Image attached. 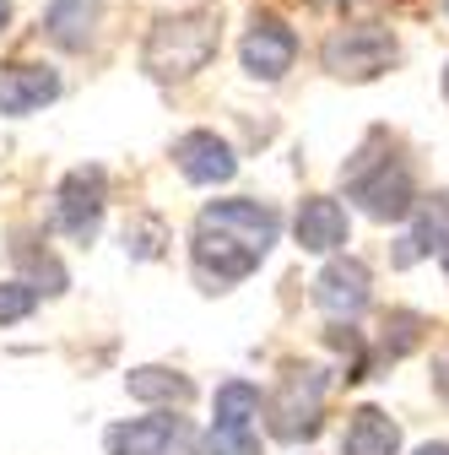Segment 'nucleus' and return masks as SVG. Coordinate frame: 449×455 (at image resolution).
<instances>
[{
	"instance_id": "nucleus-1",
	"label": "nucleus",
	"mask_w": 449,
	"mask_h": 455,
	"mask_svg": "<svg viewBox=\"0 0 449 455\" xmlns=\"http://www.w3.org/2000/svg\"><path fill=\"white\" fill-rule=\"evenodd\" d=\"M222 44V28L211 12H185V17H162L152 33H146V49H141V71L157 76V82H185L195 71L211 66V54Z\"/></svg>"
},
{
	"instance_id": "nucleus-2",
	"label": "nucleus",
	"mask_w": 449,
	"mask_h": 455,
	"mask_svg": "<svg viewBox=\"0 0 449 455\" xmlns=\"http://www.w3.org/2000/svg\"><path fill=\"white\" fill-rule=\"evenodd\" d=\"M374 147H379V136L352 157V168H347V190H352V201L368 212V217H379V222H401V217H412V206H417V185H412V168L401 163V157H374Z\"/></svg>"
},
{
	"instance_id": "nucleus-3",
	"label": "nucleus",
	"mask_w": 449,
	"mask_h": 455,
	"mask_svg": "<svg viewBox=\"0 0 449 455\" xmlns=\"http://www.w3.org/2000/svg\"><path fill=\"white\" fill-rule=\"evenodd\" d=\"M325 71L342 76V82H368L379 71L396 66V33L379 28V22H358V28H335L325 38Z\"/></svg>"
},
{
	"instance_id": "nucleus-4",
	"label": "nucleus",
	"mask_w": 449,
	"mask_h": 455,
	"mask_svg": "<svg viewBox=\"0 0 449 455\" xmlns=\"http://www.w3.org/2000/svg\"><path fill=\"white\" fill-rule=\"evenodd\" d=\"M319 412H325V369H288L271 395V434L309 439L319 434Z\"/></svg>"
},
{
	"instance_id": "nucleus-5",
	"label": "nucleus",
	"mask_w": 449,
	"mask_h": 455,
	"mask_svg": "<svg viewBox=\"0 0 449 455\" xmlns=\"http://www.w3.org/2000/svg\"><path fill=\"white\" fill-rule=\"evenodd\" d=\"M201 228H211V234H228L233 244L255 250L265 260V250L276 244V234H282V217H276V206L265 201H249V196H233V201H211L201 212Z\"/></svg>"
},
{
	"instance_id": "nucleus-6",
	"label": "nucleus",
	"mask_w": 449,
	"mask_h": 455,
	"mask_svg": "<svg viewBox=\"0 0 449 455\" xmlns=\"http://www.w3.org/2000/svg\"><path fill=\"white\" fill-rule=\"evenodd\" d=\"M108 450L114 455H201L195 428L174 412H157V418H136L108 428Z\"/></svg>"
},
{
	"instance_id": "nucleus-7",
	"label": "nucleus",
	"mask_w": 449,
	"mask_h": 455,
	"mask_svg": "<svg viewBox=\"0 0 449 455\" xmlns=\"http://www.w3.org/2000/svg\"><path fill=\"white\" fill-rule=\"evenodd\" d=\"M239 54H244V71L255 82H282L293 71V60H298V33L282 17H255Z\"/></svg>"
},
{
	"instance_id": "nucleus-8",
	"label": "nucleus",
	"mask_w": 449,
	"mask_h": 455,
	"mask_svg": "<svg viewBox=\"0 0 449 455\" xmlns=\"http://www.w3.org/2000/svg\"><path fill=\"white\" fill-rule=\"evenodd\" d=\"M103 201H108V180H103V168H71L66 185H60V228H66L76 244L98 239Z\"/></svg>"
},
{
	"instance_id": "nucleus-9",
	"label": "nucleus",
	"mask_w": 449,
	"mask_h": 455,
	"mask_svg": "<svg viewBox=\"0 0 449 455\" xmlns=\"http://www.w3.org/2000/svg\"><path fill=\"white\" fill-rule=\"evenodd\" d=\"M368 288H374L368 266L352 260V255H342V260H330V266L314 276V304H319L325 315H335V320H352V315H363Z\"/></svg>"
},
{
	"instance_id": "nucleus-10",
	"label": "nucleus",
	"mask_w": 449,
	"mask_h": 455,
	"mask_svg": "<svg viewBox=\"0 0 449 455\" xmlns=\"http://www.w3.org/2000/svg\"><path fill=\"white\" fill-rule=\"evenodd\" d=\"M174 163H179V174H185L190 185H228V180L239 174L233 147L222 141L217 131H190V136H179V141H174Z\"/></svg>"
},
{
	"instance_id": "nucleus-11",
	"label": "nucleus",
	"mask_w": 449,
	"mask_h": 455,
	"mask_svg": "<svg viewBox=\"0 0 449 455\" xmlns=\"http://www.w3.org/2000/svg\"><path fill=\"white\" fill-rule=\"evenodd\" d=\"M54 98H60L54 66H0V114H38Z\"/></svg>"
},
{
	"instance_id": "nucleus-12",
	"label": "nucleus",
	"mask_w": 449,
	"mask_h": 455,
	"mask_svg": "<svg viewBox=\"0 0 449 455\" xmlns=\"http://www.w3.org/2000/svg\"><path fill=\"white\" fill-rule=\"evenodd\" d=\"M293 228H298V244L309 255H330V250L347 244V212H342V201H330V196H309L298 206Z\"/></svg>"
},
{
	"instance_id": "nucleus-13",
	"label": "nucleus",
	"mask_w": 449,
	"mask_h": 455,
	"mask_svg": "<svg viewBox=\"0 0 449 455\" xmlns=\"http://www.w3.org/2000/svg\"><path fill=\"white\" fill-rule=\"evenodd\" d=\"M98 22H103V0H54L43 17V33H49V44L76 54L98 38Z\"/></svg>"
},
{
	"instance_id": "nucleus-14",
	"label": "nucleus",
	"mask_w": 449,
	"mask_h": 455,
	"mask_svg": "<svg viewBox=\"0 0 449 455\" xmlns=\"http://www.w3.org/2000/svg\"><path fill=\"white\" fill-rule=\"evenodd\" d=\"M401 450V428L396 418H384L379 407H358L347 418V434H342V455H396Z\"/></svg>"
},
{
	"instance_id": "nucleus-15",
	"label": "nucleus",
	"mask_w": 449,
	"mask_h": 455,
	"mask_svg": "<svg viewBox=\"0 0 449 455\" xmlns=\"http://www.w3.org/2000/svg\"><path fill=\"white\" fill-rule=\"evenodd\" d=\"M444 239H449V196H433V206H422L417 228H412V234L401 239V250H396V266H412V260H422V255L444 250Z\"/></svg>"
},
{
	"instance_id": "nucleus-16",
	"label": "nucleus",
	"mask_w": 449,
	"mask_h": 455,
	"mask_svg": "<svg viewBox=\"0 0 449 455\" xmlns=\"http://www.w3.org/2000/svg\"><path fill=\"white\" fill-rule=\"evenodd\" d=\"M125 390L136 395V402H152V407H185L195 395V385L185 374H174V369H130Z\"/></svg>"
},
{
	"instance_id": "nucleus-17",
	"label": "nucleus",
	"mask_w": 449,
	"mask_h": 455,
	"mask_svg": "<svg viewBox=\"0 0 449 455\" xmlns=\"http://www.w3.org/2000/svg\"><path fill=\"white\" fill-rule=\"evenodd\" d=\"M260 418V390L249 379H228L217 385V423H233V428H249Z\"/></svg>"
},
{
	"instance_id": "nucleus-18",
	"label": "nucleus",
	"mask_w": 449,
	"mask_h": 455,
	"mask_svg": "<svg viewBox=\"0 0 449 455\" xmlns=\"http://www.w3.org/2000/svg\"><path fill=\"white\" fill-rule=\"evenodd\" d=\"M206 450L211 455H260V434L255 428H233V423H211Z\"/></svg>"
},
{
	"instance_id": "nucleus-19",
	"label": "nucleus",
	"mask_w": 449,
	"mask_h": 455,
	"mask_svg": "<svg viewBox=\"0 0 449 455\" xmlns=\"http://www.w3.org/2000/svg\"><path fill=\"white\" fill-rule=\"evenodd\" d=\"M38 309V288L33 282H0V325H17Z\"/></svg>"
},
{
	"instance_id": "nucleus-20",
	"label": "nucleus",
	"mask_w": 449,
	"mask_h": 455,
	"mask_svg": "<svg viewBox=\"0 0 449 455\" xmlns=\"http://www.w3.org/2000/svg\"><path fill=\"white\" fill-rule=\"evenodd\" d=\"M390 325H396V341H384V347H390V358L412 353V347H417V331H422V315L401 309V315H390Z\"/></svg>"
},
{
	"instance_id": "nucleus-21",
	"label": "nucleus",
	"mask_w": 449,
	"mask_h": 455,
	"mask_svg": "<svg viewBox=\"0 0 449 455\" xmlns=\"http://www.w3.org/2000/svg\"><path fill=\"white\" fill-rule=\"evenodd\" d=\"M125 250L130 255H157L162 250V228L157 222H130L125 228Z\"/></svg>"
},
{
	"instance_id": "nucleus-22",
	"label": "nucleus",
	"mask_w": 449,
	"mask_h": 455,
	"mask_svg": "<svg viewBox=\"0 0 449 455\" xmlns=\"http://www.w3.org/2000/svg\"><path fill=\"white\" fill-rule=\"evenodd\" d=\"M438 390H444V395H449V358H444V363H438Z\"/></svg>"
},
{
	"instance_id": "nucleus-23",
	"label": "nucleus",
	"mask_w": 449,
	"mask_h": 455,
	"mask_svg": "<svg viewBox=\"0 0 449 455\" xmlns=\"http://www.w3.org/2000/svg\"><path fill=\"white\" fill-rule=\"evenodd\" d=\"M6 22H12V0H0V33H6Z\"/></svg>"
},
{
	"instance_id": "nucleus-24",
	"label": "nucleus",
	"mask_w": 449,
	"mask_h": 455,
	"mask_svg": "<svg viewBox=\"0 0 449 455\" xmlns=\"http://www.w3.org/2000/svg\"><path fill=\"white\" fill-rule=\"evenodd\" d=\"M417 455H449V444H422Z\"/></svg>"
},
{
	"instance_id": "nucleus-25",
	"label": "nucleus",
	"mask_w": 449,
	"mask_h": 455,
	"mask_svg": "<svg viewBox=\"0 0 449 455\" xmlns=\"http://www.w3.org/2000/svg\"><path fill=\"white\" fill-rule=\"evenodd\" d=\"M438 260H444V271H449V239H444V250H438Z\"/></svg>"
},
{
	"instance_id": "nucleus-26",
	"label": "nucleus",
	"mask_w": 449,
	"mask_h": 455,
	"mask_svg": "<svg viewBox=\"0 0 449 455\" xmlns=\"http://www.w3.org/2000/svg\"><path fill=\"white\" fill-rule=\"evenodd\" d=\"M444 98H449V71H444Z\"/></svg>"
}]
</instances>
